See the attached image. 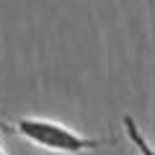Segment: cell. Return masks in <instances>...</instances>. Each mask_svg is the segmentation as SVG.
<instances>
[{
	"mask_svg": "<svg viewBox=\"0 0 155 155\" xmlns=\"http://www.w3.org/2000/svg\"><path fill=\"white\" fill-rule=\"evenodd\" d=\"M0 129L18 134V137H23L26 142L36 145L41 150L62 153V155H80V153L98 150V147L116 142V137H85V134L65 127V124L52 122V119H41V116H18L13 124L0 122Z\"/></svg>",
	"mask_w": 155,
	"mask_h": 155,
	"instance_id": "6da1fadb",
	"label": "cell"
},
{
	"mask_svg": "<svg viewBox=\"0 0 155 155\" xmlns=\"http://www.w3.org/2000/svg\"><path fill=\"white\" fill-rule=\"evenodd\" d=\"M122 124H124V132H127L129 142L134 145V150H137L140 155H155V145L142 134V129L137 127V122H134L129 114H124V116H122Z\"/></svg>",
	"mask_w": 155,
	"mask_h": 155,
	"instance_id": "7a4b0ae2",
	"label": "cell"
},
{
	"mask_svg": "<svg viewBox=\"0 0 155 155\" xmlns=\"http://www.w3.org/2000/svg\"><path fill=\"white\" fill-rule=\"evenodd\" d=\"M0 155H5V150H3V145H0Z\"/></svg>",
	"mask_w": 155,
	"mask_h": 155,
	"instance_id": "3957f363",
	"label": "cell"
}]
</instances>
